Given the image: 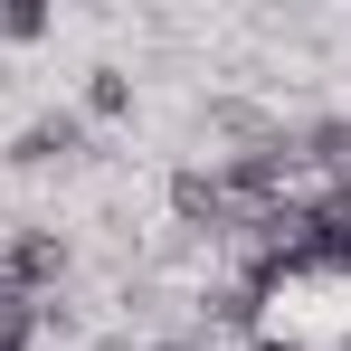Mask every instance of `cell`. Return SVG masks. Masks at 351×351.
Wrapping results in <instances>:
<instances>
[{"label":"cell","instance_id":"7a4b0ae2","mask_svg":"<svg viewBox=\"0 0 351 351\" xmlns=\"http://www.w3.org/2000/svg\"><path fill=\"white\" fill-rule=\"evenodd\" d=\"M76 143H86V123H76V114H38V123H19L10 162H19V171H48V162H66Z\"/></svg>","mask_w":351,"mask_h":351},{"label":"cell","instance_id":"3957f363","mask_svg":"<svg viewBox=\"0 0 351 351\" xmlns=\"http://www.w3.org/2000/svg\"><path fill=\"white\" fill-rule=\"evenodd\" d=\"M86 114H95V123L133 114V76H123V66H95V76H86Z\"/></svg>","mask_w":351,"mask_h":351},{"label":"cell","instance_id":"5b68a950","mask_svg":"<svg viewBox=\"0 0 351 351\" xmlns=\"http://www.w3.org/2000/svg\"><path fill=\"white\" fill-rule=\"evenodd\" d=\"M256 351H304V342H256Z\"/></svg>","mask_w":351,"mask_h":351},{"label":"cell","instance_id":"6da1fadb","mask_svg":"<svg viewBox=\"0 0 351 351\" xmlns=\"http://www.w3.org/2000/svg\"><path fill=\"white\" fill-rule=\"evenodd\" d=\"M58 276H66V237L58 228H19L10 247H0V285L19 294V304H38Z\"/></svg>","mask_w":351,"mask_h":351},{"label":"cell","instance_id":"277c9868","mask_svg":"<svg viewBox=\"0 0 351 351\" xmlns=\"http://www.w3.org/2000/svg\"><path fill=\"white\" fill-rule=\"evenodd\" d=\"M0 38H10V48L48 38V10H38V0H10V10H0Z\"/></svg>","mask_w":351,"mask_h":351}]
</instances>
